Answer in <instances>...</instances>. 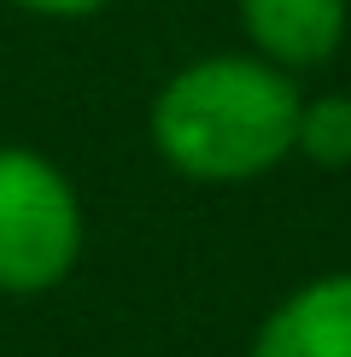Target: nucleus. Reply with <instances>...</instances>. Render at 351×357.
<instances>
[{
	"mask_svg": "<svg viewBox=\"0 0 351 357\" xmlns=\"http://www.w3.org/2000/svg\"><path fill=\"white\" fill-rule=\"evenodd\" d=\"M292 158H311L316 170H345L351 165V94H311V100H299Z\"/></svg>",
	"mask_w": 351,
	"mask_h": 357,
	"instance_id": "obj_5",
	"label": "nucleus"
},
{
	"mask_svg": "<svg viewBox=\"0 0 351 357\" xmlns=\"http://www.w3.org/2000/svg\"><path fill=\"white\" fill-rule=\"evenodd\" d=\"M246 47L281 70H316L345 47L351 0H234Z\"/></svg>",
	"mask_w": 351,
	"mask_h": 357,
	"instance_id": "obj_4",
	"label": "nucleus"
},
{
	"mask_svg": "<svg viewBox=\"0 0 351 357\" xmlns=\"http://www.w3.org/2000/svg\"><path fill=\"white\" fill-rule=\"evenodd\" d=\"M299 82L263 53H205L187 59L153 94L146 135L153 153L199 188H246L292 158Z\"/></svg>",
	"mask_w": 351,
	"mask_h": 357,
	"instance_id": "obj_1",
	"label": "nucleus"
},
{
	"mask_svg": "<svg viewBox=\"0 0 351 357\" xmlns=\"http://www.w3.org/2000/svg\"><path fill=\"white\" fill-rule=\"evenodd\" d=\"M246 357H351V270L311 275L275 299Z\"/></svg>",
	"mask_w": 351,
	"mask_h": 357,
	"instance_id": "obj_3",
	"label": "nucleus"
},
{
	"mask_svg": "<svg viewBox=\"0 0 351 357\" xmlns=\"http://www.w3.org/2000/svg\"><path fill=\"white\" fill-rule=\"evenodd\" d=\"M6 6L36 12V18H94V12H106L111 0H6Z\"/></svg>",
	"mask_w": 351,
	"mask_h": 357,
	"instance_id": "obj_6",
	"label": "nucleus"
},
{
	"mask_svg": "<svg viewBox=\"0 0 351 357\" xmlns=\"http://www.w3.org/2000/svg\"><path fill=\"white\" fill-rule=\"evenodd\" d=\"M82 199L36 146H0V293L36 299L70 281L82 258Z\"/></svg>",
	"mask_w": 351,
	"mask_h": 357,
	"instance_id": "obj_2",
	"label": "nucleus"
}]
</instances>
